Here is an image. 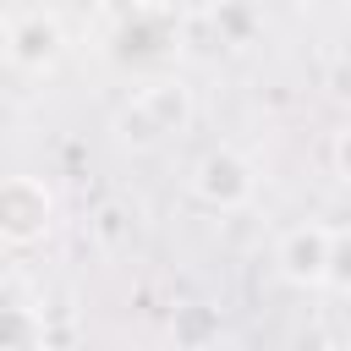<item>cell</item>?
I'll use <instances>...</instances> for the list:
<instances>
[{"instance_id": "obj_1", "label": "cell", "mask_w": 351, "mask_h": 351, "mask_svg": "<svg viewBox=\"0 0 351 351\" xmlns=\"http://www.w3.org/2000/svg\"><path fill=\"white\" fill-rule=\"evenodd\" d=\"M186 126H192V88L181 77L148 82V88L132 93V104L115 110V137L126 148H154V143H165V137H176Z\"/></svg>"}, {"instance_id": "obj_2", "label": "cell", "mask_w": 351, "mask_h": 351, "mask_svg": "<svg viewBox=\"0 0 351 351\" xmlns=\"http://www.w3.org/2000/svg\"><path fill=\"white\" fill-rule=\"evenodd\" d=\"M252 186H258V176H252V165H247L236 148H208V154L192 165V192H197L208 208H219V214L247 208V203H252Z\"/></svg>"}, {"instance_id": "obj_3", "label": "cell", "mask_w": 351, "mask_h": 351, "mask_svg": "<svg viewBox=\"0 0 351 351\" xmlns=\"http://www.w3.org/2000/svg\"><path fill=\"white\" fill-rule=\"evenodd\" d=\"M49 186L38 181V176H11L5 186H0V236L11 241V247H33V241H44V230H49Z\"/></svg>"}, {"instance_id": "obj_4", "label": "cell", "mask_w": 351, "mask_h": 351, "mask_svg": "<svg viewBox=\"0 0 351 351\" xmlns=\"http://www.w3.org/2000/svg\"><path fill=\"white\" fill-rule=\"evenodd\" d=\"M329 252H335V236L324 225H296V230L280 236L274 263L291 285H324L329 280Z\"/></svg>"}, {"instance_id": "obj_5", "label": "cell", "mask_w": 351, "mask_h": 351, "mask_svg": "<svg viewBox=\"0 0 351 351\" xmlns=\"http://www.w3.org/2000/svg\"><path fill=\"white\" fill-rule=\"evenodd\" d=\"M60 49H66V33H60V22L44 16V11L16 16L11 33H5V55H11V66H22V71H44V66H55Z\"/></svg>"}, {"instance_id": "obj_6", "label": "cell", "mask_w": 351, "mask_h": 351, "mask_svg": "<svg viewBox=\"0 0 351 351\" xmlns=\"http://www.w3.org/2000/svg\"><path fill=\"white\" fill-rule=\"evenodd\" d=\"M132 214H126V203H99V214H93V241L104 247V252H121L126 241H132Z\"/></svg>"}, {"instance_id": "obj_7", "label": "cell", "mask_w": 351, "mask_h": 351, "mask_svg": "<svg viewBox=\"0 0 351 351\" xmlns=\"http://www.w3.org/2000/svg\"><path fill=\"white\" fill-rule=\"evenodd\" d=\"M33 335L44 340V324L33 329V313H27V307H11V313H5V351H27Z\"/></svg>"}, {"instance_id": "obj_8", "label": "cell", "mask_w": 351, "mask_h": 351, "mask_svg": "<svg viewBox=\"0 0 351 351\" xmlns=\"http://www.w3.org/2000/svg\"><path fill=\"white\" fill-rule=\"evenodd\" d=\"M329 285L351 291V236H335V252H329Z\"/></svg>"}, {"instance_id": "obj_9", "label": "cell", "mask_w": 351, "mask_h": 351, "mask_svg": "<svg viewBox=\"0 0 351 351\" xmlns=\"http://www.w3.org/2000/svg\"><path fill=\"white\" fill-rule=\"evenodd\" d=\"M329 154H335V170H340V176H346V181H351V132H340V137H335V148H329Z\"/></svg>"}, {"instance_id": "obj_10", "label": "cell", "mask_w": 351, "mask_h": 351, "mask_svg": "<svg viewBox=\"0 0 351 351\" xmlns=\"http://www.w3.org/2000/svg\"><path fill=\"white\" fill-rule=\"evenodd\" d=\"M143 5H170V0H143Z\"/></svg>"}]
</instances>
